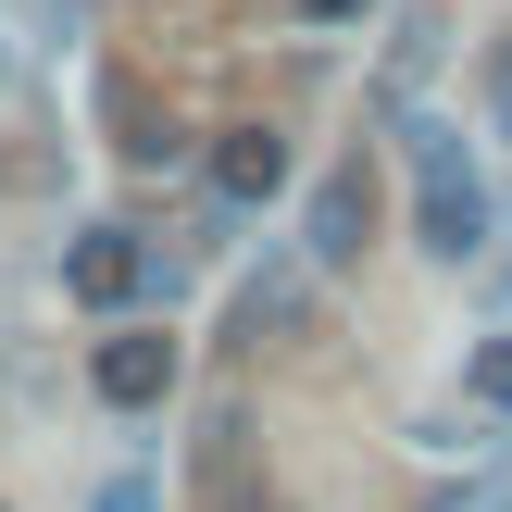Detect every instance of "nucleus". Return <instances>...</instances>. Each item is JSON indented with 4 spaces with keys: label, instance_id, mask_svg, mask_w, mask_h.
I'll use <instances>...</instances> for the list:
<instances>
[{
    "label": "nucleus",
    "instance_id": "obj_1",
    "mask_svg": "<svg viewBox=\"0 0 512 512\" xmlns=\"http://www.w3.org/2000/svg\"><path fill=\"white\" fill-rule=\"evenodd\" d=\"M413 238L438 250V263H475V250H488V175L463 163L450 125H413Z\"/></svg>",
    "mask_w": 512,
    "mask_h": 512
},
{
    "label": "nucleus",
    "instance_id": "obj_2",
    "mask_svg": "<svg viewBox=\"0 0 512 512\" xmlns=\"http://www.w3.org/2000/svg\"><path fill=\"white\" fill-rule=\"evenodd\" d=\"M138 288H163V263H150L138 225H75L63 238V300H88V313H125Z\"/></svg>",
    "mask_w": 512,
    "mask_h": 512
},
{
    "label": "nucleus",
    "instance_id": "obj_3",
    "mask_svg": "<svg viewBox=\"0 0 512 512\" xmlns=\"http://www.w3.org/2000/svg\"><path fill=\"white\" fill-rule=\"evenodd\" d=\"M288 175H300L288 125H263V113H250V125H213V200H225V213H263Z\"/></svg>",
    "mask_w": 512,
    "mask_h": 512
},
{
    "label": "nucleus",
    "instance_id": "obj_4",
    "mask_svg": "<svg viewBox=\"0 0 512 512\" xmlns=\"http://www.w3.org/2000/svg\"><path fill=\"white\" fill-rule=\"evenodd\" d=\"M88 388L113 400V413H163L175 400V338L163 325H113V338L88 350Z\"/></svg>",
    "mask_w": 512,
    "mask_h": 512
},
{
    "label": "nucleus",
    "instance_id": "obj_5",
    "mask_svg": "<svg viewBox=\"0 0 512 512\" xmlns=\"http://www.w3.org/2000/svg\"><path fill=\"white\" fill-rule=\"evenodd\" d=\"M363 238H375V175H363V163H338V175L313 188V213H300V263L338 275V263H363Z\"/></svg>",
    "mask_w": 512,
    "mask_h": 512
},
{
    "label": "nucleus",
    "instance_id": "obj_6",
    "mask_svg": "<svg viewBox=\"0 0 512 512\" xmlns=\"http://www.w3.org/2000/svg\"><path fill=\"white\" fill-rule=\"evenodd\" d=\"M100 113H113V150H125V163H150V175L188 163V125H175L163 100L138 88V75H100Z\"/></svg>",
    "mask_w": 512,
    "mask_h": 512
},
{
    "label": "nucleus",
    "instance_id": "obj_7",
    "mask_svg": "<svg viewBox=\"0 0 512 512\" xmlns=\"http://www.w3.org/2000/svg\"><path fill=\"white\" fill-rule=\"evenodd\" d=\"M263 325H275V338L300 325V275H263V288H238V338H250V350H263Z\"/></svg>",
    "mask_w": 512,
    "mask_h": 512
},
{
    "label": "nucleus",
    "instance_id": "obj_8",
    "mask_svg": "<svg viewBox=\"0 0 512 512\" xmlns=\"http://www.w3.org/2000/svg\"><path fill=\"white\" fill-rule=\"evenodd\" d=\"M488 125H500V138H512V38L488 50Z\"/></svg>",
    "mask_w": 512,
    "mask_h": 512
},
{
    "label": "nucleus",
    "instance_id": "obj_9",
    "mask_svg": "<svg viewBox=\"0 0 512 512\" xmlns=\"http://www.w3.org/2000/svg\"><path fill=\"white\" fill-rule=\"evenodd\" d=\"M88 512H163V500H150V475H113V488H100Z\"/></svg>",
    "mask_w": 512,
    "mask_h": 512
},
{
    "label": "nucleus",
    "instance_id": "obj_10",
    "mask_svg": "<svg viewBox=\"0 0 512 512\" xmlns=\"http://www.w3.org/2000/svg\"><path fill=\"white\" fill-rule=\"evenodd\" d=\"M288 13H300V25H363L375 0H288Z\"/></svg>",
    "mask_w": 512,
    "mask_h": 512
}]
</instances>
